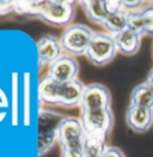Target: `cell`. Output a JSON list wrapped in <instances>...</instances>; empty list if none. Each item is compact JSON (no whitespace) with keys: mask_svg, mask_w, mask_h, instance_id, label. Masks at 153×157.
<instances>
[{"mask_svg":"<svg viewBox=\"0 0 153 157\" xmlns=\"http://www.w3.org/2000/svg\"><path fill=\"white\" fill-rule=\"evenodd\" d=\"M102 157H126V155L117 146H106Z\"/></svg>","mask_w":153,"mask_h":157,"instance_id":"cell-20","label":"cell"},{"mask_svg":"<svg viewBox=\"0 0 153 157\" xmlns=\"http://www.w3.org/2000/svg\"><path fill=\"white\" fill-rule=\"evenodd\" d=\"M130 105L140 108L153 109V88L147 82L136 85L132 90Z\"/></svg>","mask_w":153,"mask_h":157,"instance_id":"cell-15","label":"cell"},{"mask_svg":"<svg viewBox=\"0 0 153 157\" xmlns=\"http://www.w3.org/2000/svg\"><path fill=\"white\" fill-rule=\"evenodd\" d=\"M145 1L135 0V1H122V9L127 13H135L141 11L140 9L144 6Z\"/></svg>","mask_w":153,"mask_h":157,"instance_id":"cell-18","label":"cell"},{"mask_svg":"<svg viewBox=\"0 0 153 157\" xmlns=\"http://www.w3.org/2000/svg\"><path fill=\"white\" fill-rule=\"evenodd\" d=\"M146 82L151 85L153 88V67L151 68V71L148 72V76H147V79H146Z\"/></svg>","mask_w":153,"mask_h":157,"instance_id":"cell-22","label":"cell"},{"mask_svg":"<svg viewBox=\"0 0 153 157\" xmlns=\"http://www.w3.org/2000/svg\"><path fill=\"white\" fill-rule=\"evenodd\" d=\"M105 143H106V137L85 134L84 145H83L85 157H102L108 146Z\"/></svg>","mask_w":153,"mask_h":157,"instance_id":"cell-17","label":"cell"},{"mask_svg":"<svg viewBox=\"0 0 153 157\" xmlns=\"http://www.w3.org/2000/svg\"><path fill=\"white\" fill-rule=\"evenodd\" d=\"M117 54L114 37L105 33H95L91 40L86 58L95 66H105L111 63Z\"/></svg>","mask_w":153,"mask_h":157,"instance_id":"cell-5","label":"cell"},{"mask_svg":"<svg viewBox=\"0 0 153 157\" xmlns=\"http://www.w3.org/2000/svg\"><path fill=\"white\" fill-rule=\"evenodd\" d=\"M93 35L95 31L84 24L68 25L60 36L62 51L69 56L86 55Z\"/></svg>","mask_w":153,"mask_h":157,"instance_id":"cell-3","label":"cell"},{"mask_svg":"<svg viewBox=\"0 0 153 157\" xmlns=\"http://www.w3.org/2000/svg\"><path fill=\"white\" fill-rule=\"evenodd\" d=\"M85 130L81 120L72 117H65L58 128V143L61 149L83 147Z\"/></svg>","mask_w":153,"mask_h":157,"instance_id":"cell-7","label":"cell"},{"mask_svg":"<svg viewBox=\"0 0 153 157\" xmlns=\"http://www.w3.org/2000/svg\"><path fill=\"white\" fill-rule=\"evenodd\" d=\"M113 37H114L117 52L121 53L122 55L133 56L140 49L141 36L129 28L121 31L117 35H114Z\"/></svg>","mask_w":153,"mask_h":157,"instance_id":"cell-13","label":"cell"},{"mask_svg":"<svg viewBox=\"0 0 153 157\" xmlns=\"http://www.w3.org/2000/svg\"><path fill=\"white\" fill-rule=\"evenodd\" d=\"M128 28L142 36H153V5L135 13H128Z\"/></svg>","mask_w":153,"mask_h":157,"instance_id":"cell-12","label":"cell"},{"mask_svg":"<svg viewBox=\"0 0 153 157\" xmlns=\"http://www.w3.org/2000/svg\"><path fill=\"white\" fill-rule=\"evenodd\" d=\"M14 12V1H0V16H6Z\"/></svg>","mask_w":153,"mask_h":157,"instance_id":"cell-21","label":"cell"},{"mask_svg":"<svg viewBox=\"0 0 153 157\" xmlns=\"http://www.w3.org/2000/svg\"><path fill=\"white\" fill-rule=\"evenodd\" d=\"M79 73V64L73 56L67 54H62L56 61H54L49 66V77L60 82V83H68L78 79Z\"/></svg>","mask_w":153,"mask_h":157,"instance_id":"cell-9","label":"cell"},{"mask_svg":"<svg viewBox=\"0 0 153 157\" xmlns=\"http://www.w3.org/2000/svg\"><path fill=\"white\" fill-rule=\"evenodd\" d=\"M152 56H153V47H152Z\"/></svg>","mask_w":153,"mask_h":157,"instance_id":"cell-23","label":"cell"},{"mask_svg":"<svg viewBox=\"0 0 153 157\" xmlns=\"http://www.w3.org/2000/svg\"><path fill=\"white\" fill-rule=\"evenodd\" d=\"M127 126L135 133H146L153 124V109L129 105L126 113Z\"/></svg>","mask_w":153,"mask_h":157,"instance_id":"cell-11","label":"cell"},{"mask_svg":"<svg viewBox=\"0 0 153 157\" xmlns=\"http://www.w3.org/2000/svg\"><path fill=\"white\" fill-rule=\"evenodd\" d=\"M61 157H85L83 147L61 149Z\"/></svg>","mask_w":153,"mask_h":157,"instance_id":"cell-19","label":"cell"},{"mask_svg":"<svg viewBox=\"0 0 153 157\" xmlns=\"http://www.w3.org/2000/svg\"><path fill=\"white\" fill-rule=\"evenodd\" d=\"M91 22L103 25L106 17L109 16V11L106 7V0H83L79 2Z\"/></svg>","mask_w":153,"mask_h":157,"instance_id":"cell-14","label":"cell"},{"mask_svg":"<svg viewBox=\"0 0 153 157\" xmlns=\"http://www.w3.org/2000/svg\"><path fill=\"white\" fill-rule=\"evenodd\" d=\"M85 85L79 80L60 83L46 76L38 84V97L42 103L59 105L64 107L80 105Z\"/></svg>","mask_w":153,"mask_h":157,"instance_id":"cell-2","label":"cell"},{"mask_svg":"<svg viewBox=\"0 0 153 157\" xmlns=\"http://www.w3.org/2000/svg\"><path fill=\"white\" fill-rule=\"evenodd\" d=\"M65 117L50 110H41L38 115V155L48 152L58 142V128Z\"/></svg>","mask_w":153,"mask_h":157,"instance_id":"cell-4","label":"cell"},{"mask_svg":"<svg viewBox=\"0 0 153 157\" xmlns=\"http://www.w3.org/2000/svg\"><path fill=\"white\" fill-rule=\"evenodd\" d=\"M36 47H37V58L39 65L50 66L62 55L64 52L60 39L53 35H46L42 39H39L36 43Z\"/></svg>","mask_w":153,"mask_h":157,"instance_id":"cell-10","label":"cell"},{"mask_svg":"<svg viewBox=\"0 0 153 157\" xmlns=\"http://www.w3.org/2000/svg\"><path fill=\"white\" fill-rule=\"evenodd\" d=\"M74 1H14V12L29 17L39 18L53 26L71 25L74 17Z\"/></svg>","mask_w":153,"mask_h":157,"instance_id":"cell-1","label":"cell"},{"mask_svg":"<svg viewBox=\"0 0 153 157\" xmlns=\"http://www.w3.org/2000/svg\"><path fill=\"white\" fill-rule=\"evenodd\" d=\"M111 94L110 90L99 83H93L85 85L83 97L80 101L81 112H91L110 108Z\"/></svg>","mask_w":153,"mask_h":157,"instance_id":"cell-8","label":"cell"},{"mask_svg":"<svg viewBox=\"0 0 153 157\" xmlns=\"http://www.w3.org/2000/svg\"><path fill=\"white\" fill-rule=\"evenodd\" d=\"M80 120L84 126L85 134L106 137L114 125V114L111 108L81 112Z\"/></svg>","mask_w":153,"mask_h":157,"instance_id":"cell-6","label":"cell"},{"mask_svg":"<svg viewBox=\"0 0 153 157\" xmlns=\"http://www.w3.org/2000/svg\"><path fill=\"white\" fill-rule=\"evenodd\" d=\"M102 26L106 30V34L111 36L120 34L121 31L128 28V13L123 9L114 13H110Z\"/></svg>","mask_w":153,"mask_h":157,"instance_id":"cell-16","label":"cell"}]
</instances>
